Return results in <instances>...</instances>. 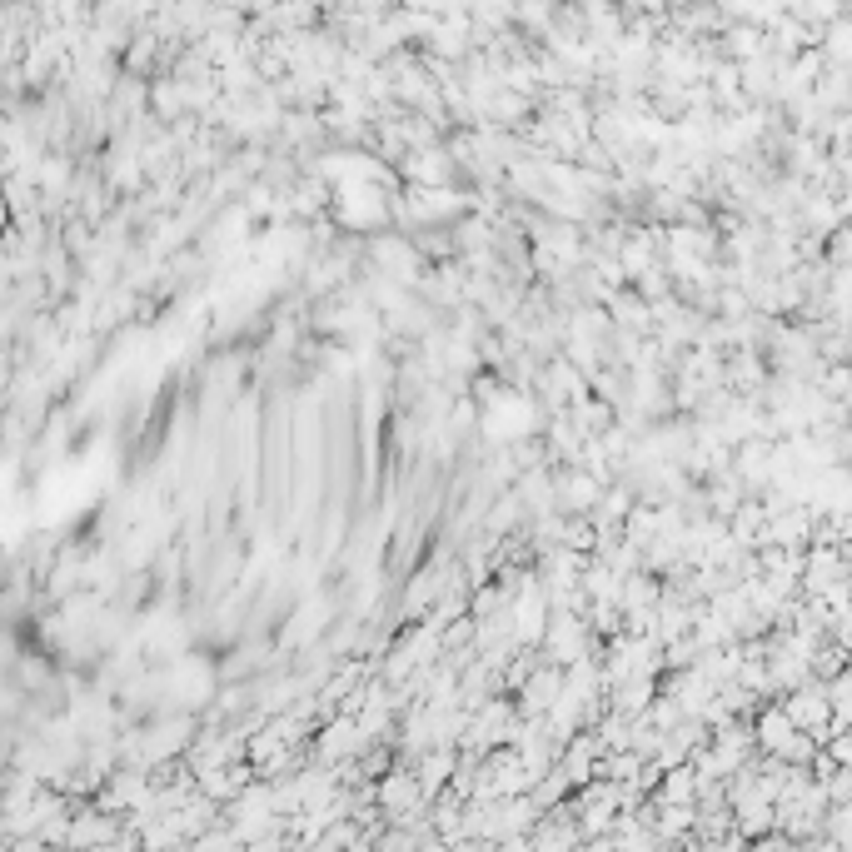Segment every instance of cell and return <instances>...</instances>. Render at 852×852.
I'll return each instance as SVG.
<instances>
[{
	"label": "cell",
	"instance_id": "cell-1",
	"mask_svg": "<svg viewBox=\"0 0 852 852\" xmlns=\"http://www.w3.org/2000/svg\"><path fill=\"white\" fill-rule=\"evenodd\" d=\"M549 658L554 663H573V658H583V638H588V623L578 618V613H568V608H554V618H549Z\"/></svg>",
	"mask_w": 852,
	"mask_h": 852
},
{
	"label": "cell",
	"instance_id": "cell-2",
	"mask_svg": "<svg viewBox=\"0 0 852 852\" xmlns=\"http://www.w3.org/2000/svg\"><path fill=\"white\" fill-rule=\"evenodd\" d=\"M125 15H135V10H130V5H105L95 20H125ZM95 40H105V45H125V25H120V35H115V30H100Z\"/></svg>",
	"mask_w": 852,
	"mask_h": 852
}]
</instances>
